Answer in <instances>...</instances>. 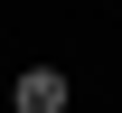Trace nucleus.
Wrapping results in <instances>:
<instances>
[{
	"label": "nucleus",
	"instance_id": "1",
	"mask_svg": "<svg viewBox=\"0 0 122 113\" xmlns=\"http://www.w3.org/2000/svg\"><path fill=\"white\" fill-rule=\"evenodd\" d=\"M66 94H75V85H66L56 66H28V75H19V94H10V104H19V113H66Z\"/></svg>",
	"mask_w": 122,
	"mask_h": 113
}]
</instances>
